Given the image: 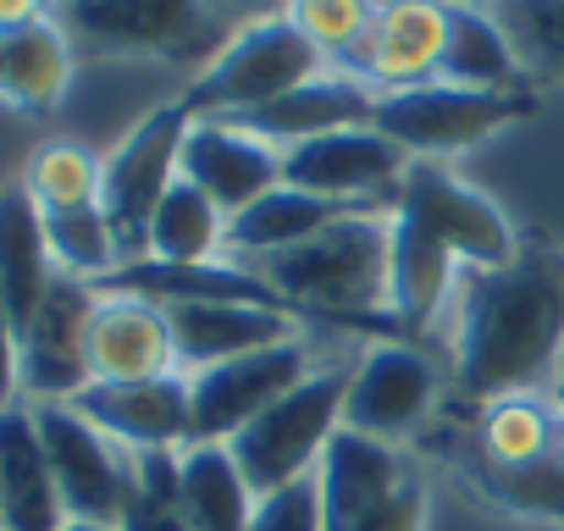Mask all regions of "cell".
<instances>
[{
	"instance_id": "obj_8",
	"label": "cell",
	"mask_w": 564,
	"mask_h": 531,
	"mask_svg": "<svg viewBox=\"0 0 564 531\" xmlns=\"http://www.w3.org/2000/svg\"><path fill=\"white\" fill-rule=\"evenodd\" d=\"M194 128V111L183 100H166L155 111H144L106 155L100 172V210L117 232L122 266L144 260L150 243V216L161 205V194L177 183V161H183V139Z\"/></svg>"
},
{
	"instance_id": "obj_33",
	"label": "cell",
	"mask_w": 564,
	"mask_h": 531,
	"mask_svg": "<svg viewBox=\"0 0 564 531\" xmlns=\"http://www.w3.org/2000/svg\"><path fill=\"white\" fill-rule=\"evenodd\" d=\"M382 0H289L282 18H289L333 67H349V56L366 45L371 23H377Z\"/></svg>"
},
{
	"instance_id": "obj_16",
	"label": "cell",
	"mask_w": 564,
	"mask_h": 531,
	"mask_svg": "<svg viewBox=\"0 0 564 531\" xmlns=\"http://www.w3.org/2000/svg\"><path fill=\"white\" fill-rule=\"evenodd\" d=\"M73 410L95 421L117 448L155 454V448H188L194 443V410H188V377H144V382H89Z\"/></svg>"
},
{
	"instance_id": "obj_41",
	"label": "cell",
	"mask_w": 564,
	"mask_h": 531,
	"mask_svg": "<svg viewBox=\"0 0 564 531\" xmlns=\"http://www.w3.org/2000/svg\"><path fill=\"white\" fill-rule=\"evenodd\" d=\"M260 7H271V12H282V7H289V0H260Z\"/></svg>"
},
{
	"instance_id": "obj_21",
	"label": "cell",
	"mask_w": 564,
	"mask_h": 531,
	"mask_svg": "<svg viewBox=\"0 0 564 531\" xmlns=\"http://www.w3.org/2000/svg\"><path fill=\"white\" fill-rule=\"evenodd\" d=\"M161 311L172 322V344H177V371L183 377L305 333L300 316L265 311V305H161Z\"/></svg>"
},
{
	"instance_id": "obj_6",
	"label": "cell",
	"mask_w": 564,
	"mask_h": 531,
	"mask_svg": "<svg viewBox=\"0 0 564 531\" xmlns=\"http://www.w3.org/2000/svg\"><path fill=\"white\" fill-rule=\"evenodd\" d=\"M316 481L327 531H426V481L415 459L393 443L344 426L322 454Z\"/></svg>"
},
{
	"instance_id": "obj_3",
	"label": "cell",
	"mask_w": 564,
	"mask_h": 531,
	"mask_svg": "<svg viewBox=\"0 0 564 531\" xmlns=\"http://www.w3.org/2000/svg\"><path fill=\"white\" fill-rule=\"evenodd\" d=\"M333 73V62L282 18V12H260L243 18L205 67H194V78L183 84V106L194 117H249L282 95H294L300 84Z\"/></svg>"
},
{
	"instance_id": "obj_34",
	"label": "cell",
	"mask_w": 564,
	"mask_h": 531,
	"mask_svg": "<svg viewBox=\"0 0 564 531\" xmlns=\"http://www.w3.org/2000/svg\"><path fill=\"white\" fill-rule=\"evenodd\" d=\"M249 531H327V509H322V481L300 476L276 492H260Z\"/></svg>"
},
{
	"instance_id": "obj_40",
	"label": "cell",
	"mask_w": 564,
	"mask_h": 531,
	"mask_svg": "<svg viewBox=\"0 0 564 531\" xmlns=\"http://www.w3.org/2000/svg\"><path fill=\"white\" fill-rule=\"evenodd\" d=\"M432 7H487V0H432Z\"/></svg>"
},
{
	"instance_id": "obj_18",
	"label": "cell",
	"mask_w": 564,
	"mask_h": 531,
	"mask_svg": "<svg viewBox=\"0 0 564 531\" xmlns=\"http://www.w3.org/2000/svg\"><path fill=\"white\" fill-rule=\"evenodd\" d=\"M172 371L177 344L166 311L144 294L100 289V305L89 316V382H144Z\"/></svg>"
},
{
	"instance_id": "obj_17",
	"label": "cell",
	"mask_w": 564,
	"mask_h": 531,
	"mask_svg": "<svg viewBox=\"0 0 564 531\" xmlns=\"http://www.w3.org/2000/svg\"><path fill=\"white\" fill-rule=\"evenodd\" d=\"M443 40H448V7L432 0H382L366 45L349 56L344 73L366 78L377 95L432 84L443 67Z\"/></svg>"
},
{
	"instance_id": "obj_9",
	"label": "cell",
	"mask_w": 564,
	"mask_h": 531,
	"mask_svg": "<svg viewBox=\"0 0 564 531\" xmlns=\"http://www.w3.org/2000/svg\"><path fill=\"white\" fill-rule=\"evenodd\" d=\"M437 393H443V371L415 338H371L349 366L344 426L404 448L432 421Z\"/></svg>"
},
{
	"instance_id": "obj_14",
	"label": "cell",
	"mask_w": 564,
	"mask_h": 531,
	"mask_svg": "<svg viewBox=\"0 0 564 531\" xmlns=\"http://www.w3.org/2000/svg\"><path fill=\"white\" fill-rule=\"evenodd\" d=\"M404 172H410V155L393 139H382L371 122L282 150V183L322 199H344V205H393Z\"/></svg>"
},
{
	"instance_id": "obj_5",
	"label": "cell",
	"mask_w": 564,
	"mask_h": 531,
	"mask_svg": "<svg viewBox=\"0 0 564 531\" xmlns=\"http://www.w3.org/2000/svg\"><path fill=\"white\" fill-rule=\"evenodd\" d=\"M531 111H536L531 89H465V84L432 78L415 89L377 95L371 128L382 139H393L410 161H448L459 150L487 144L492 133H503L509 122H520Z\"/></svg>"
},
{
	"instance_id": "obj_36",
	"label": "cell",
	"mask_w": 564,
	"mask_h": 531,
	"mask_svg": "<svg viewBox=\"0 0 564 531\" xmlns=\"http://www.w3.org/2000/svg\"><path fill=\"white\" fill-rule=\"evenodd\" d=\"M45 18H56V0H0V34H18Z\"/></svg>"
},
{
	"instance_id": "obj_20",
	"label": "cell",
	"mask_w": 564,
	"mask_h": 531,
	"mask_svg": "<svg viewBox=\"0 0 564 531\" xmlns=\"http://www.w3.org/2000/svg\"><path fill=\"white\" fill-rule=\"evenodd\" d=\"M371 106H377V89H371L366 78L333 67V73L300 84L294 95H282V100H271V106H260V111H249V117H227V122L249 128L254 139H265V144H276V150H294V144H305V139H322V133L371 122Z\"/></svg>"
},
{
	"instance_id": "obj_39",
	"label": "cell",
	"mask_w": 564,
	"mask_h": 531,
	"mask_svg": "<svg viewBox=\"0 0 564 531\" xmlns=\"http://www.w3.org/2000/svg\"><path fill=\"white\" fill-rule=\"evenodd\" d=\"M62 531H122V525H111V520H62Z\"/></svg>"
},
{
	"instance_id": "obj_35",
	"label": "cell",
	"mask_w": 564,
	"mask_h": 531,
	"mask_svg": "<svg viewBox=\"0 0 564 531\" xmlns=\"http://www.w3.org/2000/svg\"><path fill=\"white\" fill-rule=\"evenodd\" d=\"M18 355H23V333H18V316L0 300V410L23 404V377H18Z\"/></svg>"
},
{
	"instance_id": "obj_30",
	"label": "cell",
	"mask_w": 564,
	"mask_h": 531,
	"mask_svg": "<svg viewBox=\"0 0 564 531\" xmlns=\"http://www.w3.org/2000/svg\"><path fill=\"white\" fill-rule=\"evenodd\" d=\"M100 172L106 155H95L84 139H45L29 150L18 183L29 188V199L40 210H78V205H100Z\"/></svg>"
},
{
	"instance_id": "obj_23",
	"label": "cell",
	"mask_w": 564,
	"mask_h": 531,
	"mask_svg": "<svg viewBox=\"0 0 564 531\" xmlns=\"http://www.w3.org/2000/svg\"><path fill=\"white\" fill-rule=\"evenodd\" d=\"M67 509L29 404L0 410V531H62Z\"/></svg>"
},
{
	"instance_id": "obj_22",
	"label": "cell",
	"mask_w": 564,
	"mask_h": 531,
	"mask_svg": "<svg viewBox=\"0 0 564 531\" xmlns=\"http://www.w3.org/2000/svg\"><path fill=\"white\" fill-rule=\"evenodd\" d=\"M78 62L84 56L73 34L62 29V18L0 34V106H12L18 117H51L67 100Z\"/></svg>"
},
{
	"instance_id": "obj_29",
	"label": "cell",
	"mask_w": 564,
	"mask_h": 531,
	"mask_svg": "<svg viewBox=\"0 0 564 531\" xmlns=\"http://www.w3.org/2000/svg\"><path fill=\"white\" fill-rule=\"evenodd\" d=\"M221 249H227V216L177 172V183L161 194V205H155V216H150L144 260L199 266V260H216Z\"/></svg>"
},
{
	"instance_id": "obj_10",
	"label": "cell",
	"mask_w": 564,
	"mask_h": 531,
	"mask_svg": "<svg viewBox=\"0 0 564 531\" xmlns=\"http://www.w3.org/2000/svg\"><path fill=\"white\" fill-rule=\"evenodd\" d=\"M393 210L410 216L415 227H426L465 272H498V266H509L520 254L509 216L481 188L454 177L443 161H410V172L393 194Z\"/></svg>"
},
{
	"instance_id": "obj_32",
	"label": "cell",
	"mask_w": 564,
	"mask_h": 531,
	"mask_svg": "<svg viewBox=\"0 0 564 531\" xmlns=\"http://www.w3.org/2000/svg\"><path fill=\"white\" fill-rule=\"evenodd\" d=\"M531 84H564V0H487Z\"/></svg>"
},
{
	"instance_id": "obj_28",
	"label": "cell",
	"mask_w": 564,
	"mask_h": 531,
	"mask_svg": "<svg viewBox=\"0 0 564 531\" xmlns=\"http://www.w3.org/2000/svg\"><path fill=\"white\" fill-rule=\"evenodd\" d=\"M437 78L465 84V89H531L514 40L492 18V7H448V40H443V67Z\"/></svg>"
},
{
	"instance_id": "obj_11",
	"label": "cell",
	"mask_w": 564,
	"mask_h": 531,
	"mask_svg": "<svg viewBox=\"0 0 564 531\" xmlns=\"http://www.w3.org/2000/svg\"><path fill=\"white\" fill-rule=\"evenodd\" d=\"M316 371L311 333H294L282 344H265L254 355L205 366L188 377V410H194V443H232L254 415H265L282 393H294Z\"/></svg>"
},
{
	"instance_id": "obj_42",
	"label": "cell",
	"mask_w": 564,
	"mask_h": 531,
	"mask_svg": "<svg viewBox=\"0 0 564 531\" xmlns=\"http://www.w3.org/2000/svg\"><path fill=\"white\" fill-rule=\"evenodd\" d=\"M547 531H564V525H547Z\"/></svg>"
},
{
	"instance_id": "obj_27",
	"label": "cell",
	"mask_w": 564,
	"mask_h": 531,
	"mask_svg": "<svg viewBox=\"0 0 564 531\" xmlns=\"http://www.w3.org/2000/svg\"><path fill=\"white\" fill-rule=\"evenodd\" d=\"M476 437H481L492 476H509V470H531L564 448V415L547 393H503V399L481 404Z\"/></svg>"
},
{
	"instance_id": "obj_19",
	"label": "cell",
	"mask_w": 564,
	"mask_h": 531,
	"mask_svg": "<svg viewBox=\"0 0 564 531\" xmlns=\"http://www.w3.org/2000/svg\"><path fill=\"white\" fill-rule=\"evenodd\" d=\"M465 278V266L410 216L393 210V238H388V316L399 338H421L448 305Z\"/></svg>"
},
{
	"instance_id": "obj_31",
	"label": "cell",
	"mask_w": 564,
	"mask_h": 531,
	"mask_svg": "<svg viewBox=\"0 0 564 531\" xmlns=\"http://www.w3.org/2000/svg\"><path fill=\"white\" fill-rule=\"evenodd\" d=\"M45 216V243H51V260L62 278H78V283H106L117 266H122V249H117V232L106 221L100 205H78V210H40Z\"/></svg>"
},
{
	"instance_id": "obj_7",
	"label": "cell",
	"mask_w": 564,
	"mask_h": 531,
	"mask_svg": "<svg viewBox=\"0 0 564 531\" xmlns=\"http://www.w3.org/2000/svg\"><path fill=\"white\" fill-rule=\"evenodd\" d=\"M62 29L89 62H172L216 56L210 0H62Z\"/></svg>"
},
{
	"instance_id": "obj_43",
	"label": "cell",
	"mask_w": 564,
	"mask_h": 531,
	"mask_svg": "<svg viewBox=\"0 0 564 531\" xmlns=\"http://www.w3.org/2000/svg\"><path fill=\"white\" fill-rule=\"evenodd\" d=\"M56 7H62V0H56Z\"/></svg>"
},
{
	"instance_id": "obj_26",
	"label": "cell",
	"mask_w": 564,
	"mask_h": 531,
	"mask_svg": "<svg viewBox=\"0 0 564 531\" xmlns=\"http://www.w3.org/2000/svg\"><path fill=\"white\" fill-rule=\"evenodd\" d=\"M51 283H56V260L45 243L40 205L29 199L23 183H0V300L18 316V333L40 311Z\"/></svg>"
},
{
	"instance_id": "obj_38",
	"label": "cell",
	"mask_w": 564,
	"mask_h": 531,
	"mask_svg": "<svg viewBox=\"0 0 564 531\" xmlns=\"http://www.w3.org/2000/svg\"><path fill=\"white\" fill-rule=\"evenodd\" d=\"M547 399L558 404V415H564V349H558V360H553V377H547Z\"/></svg>"
},
{
	"instance_id": "obj_1",
	"label": "cell",
	"mask_w": 564,
	"mask_h": 531,
	"mask_svg": "<svg viewBox=\"0 0 564 531\" xmlns=\"http://www.w3.org/2000/svg\"><path fill=\"white\" fill-rule=\"evenodd\" d=\"M454 382L470 399L547 393L564 349V254L520 243L498 272H465L454 289Z\"/></svg>"
},
{
	"instance_id": "obj_13",
	"label": "cell",
	"mask_w": 564,
	"mask_h": 531,
	"mask_svg": "<svg viewBox=\"0 0 564 531\" xmlns=\"http://www.w3.org/2000/svg\"><path fill=\"white\" fill-rule=\"evenodd\" d=\"M100 305L95 283L62 278L45 289L40 311L23 322V404H73L89 388V316Z\"/></svg>"
},
{
	"instance_id": "obj_4",
	"label": "cell",
	"mask_w": 564,
	"mask_h": 531,
	"mask_svg": "<svg viewBox=\"0 0 564 531\" xmlns=\"http://www.w3.org/2000/svg\"><path fill=\"white\" fill-rule=\"evenodd\" d=\"M349 366H316L294 393H282L265 415H254L227 448L243 465L254 492H276L300 476L322 470V454L333 448V437L344 432V399H349Z\"/></svg>"
},
{
	"instance_id": "obj_15",
	"label": "cell",
	"mask_w": 564,
	"mask_h": 531,
	"mask_svg": "<svg viewBox=\"0 0 564 531\" xmlns=\"http://www.w3.org/2000/svg\"><path fill=\"white\" fill-rule=\"evenodd\" d=\"M177 172L232 221L238 210H249L260 194H271L282 183V150L227 117H194Z\"/></svg>"
},
{
	"instance_id": "obj_2",
	"label": "cell",
	"mask_w": 564,
	"mask_h": 531,
	"mask_svg": "<svg viewBox=\"0 0 564 531\" xmlns=\"http://www.w3.org/2000/svg\"><path fill=\"white\" fill-rule=\"evenodd\" d=\"M388 238L393 205H366L300 249L254 260V272L300 322L360 327L371 338H399L388 316Z\"/></svg>"
},
{
	"instance_id": "obj_37",
	"label": "cell",
	"mask_w": 564,
	"mask_h": 531,
	"mask_svg": "<svg viewBox=\"0 0 564 531\" xmlns=\"http://www.w3.org/2000/svg\"><path fill=\"white\" fill-rule=\"evenodd\" d=\"M122 531H188V525L177 520V509H161V503L133 498V509L122 514Z\"/></svg>"
},
{
	"instance_id": "obj_12",
	"label": "cell",
	"mask_w": 564,
	"mask_h": 531,
	"mask_svg": "<svg viewBox=\"0 0 564 531\" xmlns=\"http://www.w3.org/2000/svg\"><path fill=\"white\" fill-rule=\"evenodd\" d=\"M62 509L73 520H111L122 525V514L133 509L139 487H133V454L117 448L95 421H84L73 404H29Z\"/></svg>"
},
{
	"instance_id": "obj_24",
	"label": "cell",
	"mask_w": 564,
	"mask_h": 531,
	"mask_svg": "<svg viewBox=\"0 0 564 531\" xmlns=\"http://www.w3.org/2000/svg\"><path fill=\"white\" fill-rule=\"evenodd\" d=\"M355 210H366V205H344V199L305 194V188H294V183H276L271 194H260L249 210H238V216L227 221V249H221V254L254 266V260H265V254H282V249L311 243L316 232H327L333 221H344V216H355Z\"/></svg>"
},
{
	"instance_id": "obj_25",
	"label": "cell",
	"mask_w": 564,
	"mask_h": 531,
	"mask_svg": "<svg viewBox=\"0 0 564 531\" xmlns=\"http://www.w3.org/2000/svg\"><path fill=\"white\" fill-rule=\"evenodd\" d=\"M260 492L227 443H188L177 454V520L188 531H249Z\"/></svg>"
}]
</instances>
